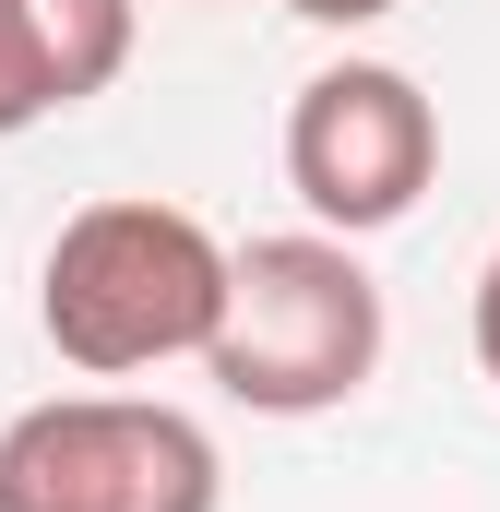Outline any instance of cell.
<instances>
[{"label":"cell","mask_w":500,"mask_h":512,"mask_svg":"<svg viewBox=\"0 0 500 512\" xmlns=\"http://www.w3.org/2000/svg\"><path fill=\"white\" fill-rule=\"evenodd\" d=\"M215 310H227V239L155 191H108V203L60 215L48 274H36V322H48L60 370H84V382L203 358Z\"/></svg>","instance_id":"obj_1"},{"label":"cell","mask_w":500,"mask_h":512,"mask_svg":"<svg viewBox=\"0 0 500 512\" xmlns=\"http://www.w3.org/2000/svg\"><path fill=\"white\" fill-rule=\"evenodd\" d=\"M381 346H393V310H381L358 239L286 227V239L227 251V310H215V346H203L227 405H250V417H334L346 393H370Z\"/></svg>","instance_id":"obj_2"},{"label":"cell","mask_w":500,"mask_h":512,"mask_svg":"<svg viewBox=\"0 0 500 512\" xmlns=\"http://www.w3.org/2000/svg\"><path fill=\"white\" fill-rule=\"evenodd\" d=\"M0 512H227V465L155 393H48L0 429Z\"/></svg>","instance_id":"obj_3"},{"label":"cell","mask_w":500,"mask_h":512,"mask_svg":"<svg viewBox=\"0 0 500 512\" xmlns=\"http://www.w3.org/2000/svg\"><path fill=\"white\" fill-rule=\"evenodd\" d=\"M441 179V108L417 72L393 60H334L298 84L286 108V191L310 203L322 239H381L417 215V191Z\"/></svg>","instance_id":"obj_4"},{"label":"cell","mask_w":500,"mask_h":512,"mask_svg":"<svg viewBox=\"0 0 500 512\" xmlns=\"http://www.w3.org/2000/svg\"><path fill=\"white\" fill-rule=\"evenodd\" d=\"M131 72V0H0V143Z\"/></svg>","instance_id":"obj_5"},{"label":"cell","mask_w":500,"mask_h":512,"mask_svg":"<svg viewBox=\"0 0 500 512\" xmlns=\"http://www.w3.org/2000/svg\"><path fill=\"white\" fill-rule=\"evenodd\" d=\"M477 370L500 382V251L477 262Z\"/></svg>","instance_id":"obj_6"},{"label":"cell","mask_w":500,"mask_h":512,"mask_svg":"<svg viewBox=\"0 0 500 512\" xmlns=\"http://www.w3.org/2000/svg\"><path fill=\"white\" fill-rule=\"evenodd\" d=\"M298 24H334V36H358V24H381V12H405V0H286Z\"/></svg>","instance_id":"obj_7"}]
</instances>
